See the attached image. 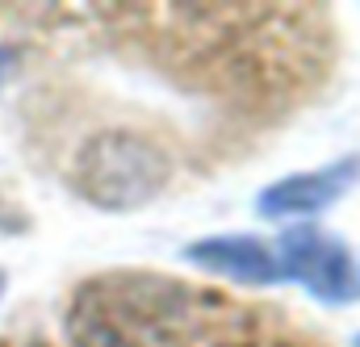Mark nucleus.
I'll return each mask as SVG.
<instances>
[{
  "label": "nucleus",
  "mask_w": 360,
  "mask_h": 347,
  "mask_svg": "<svg viewBox=\"0 0 360 347\" xmlns=\"http://www.w3.org/2000/svg\"><path fill=\"white\" fill-rule=\"evenodd\" d=\"M197 297L164 272H101L72 293L63 331L72 347H193Z\"/></svg>",
  "instance_id": "obj_1"
},
{
  "label": "nucleus",
  "mask_w": 360,
  "mask_h": 347,
  "mask_svg": "<svg viewBox=\"0 0 360 347\" xmlns=\"http://www.w3.org/2000/svg\"><path fill=\"white\" fill-rule=\"evenodd\" d=\"M172 180V159L134 130H105L76 155V192L96 209H139Z\"/></svg>",
  "instance_id": "obj_2"
},
{
  "label": "nucleus",
  "mask_w": 360,
  "mask_h": 347,
  "mask_svg": "<svg viewBox=\"0 0 360 347\" xmlns=\"http://www.w3.org/2000/svg\"><path fill=\"white\" fill-rule=\"evenodd\" d=\"M281 284H302L323 306H356L360 272L352 251L314 222H289L272 243Z\"/></svg>",
  "instance_id": "obj_3"
},
{
  "label": "nucleus",
  "mask_w": 360,
  "mask_h": 347,
  "mask_svg": "<svg viewBox=\"0 0 360 347\" xmlns=\"http://www.w3.org/2000/svg\"><path fill=\"white\" fill-rule=\"evenodd\" d=\"M356 184H360V155H344V159H331L314 172H293L285 180H272L256 197V214L272 218V222H306V218L327 214Z\"/></svg>",
  "instance_id": "obj_4"
},
{
  "label": "nucleus",
  "mask_w": 360,
  "mask_h": 347,
  "mask_svg": "<svg viewBox=\"0 0 360 347\" xmlns=\"http://www.w3.org/2000/svg\"><path fill=\"white\" fill-rule=\"evenodd\" d=\"M184 260L218 280L243 284V289H269L281 284L276 272V251L260 235H210L184 247Z\"/></svg>",
  "instance_id": "obj_5"
},
{
  "label": "nucleus",
  "mask_w": 360,
  "mask_h": 347,
  "mask_svg": "<svg viewBox=\"0 0 360 347\" xmlns=\"http://www.w3.org/2000/svg\"><path fill=\"white\" fill-rule=\"evenodd\" d=\"M8 72H13V51H8V46H0V84L8 80Z\"/></svg>",
  "instance_id": "obj_6"
},
{
  "label": "nucleus",
  "mask_w": 360,
  "mask_h": 347,
  "mask_svg": "<svg viewBox=\"0 0 360 347\" xmlns=\"http://www.w3.org/2000/svg\"><path fill=\"white\" fill-rule=\"evenodd\" d=\"M352 347H360V331H356V335H352Z\"/></svg>",
  "instance_id": "obj_7"
},
{
  "label": "nucleus",
  "mask_w": 360,
  "mask_h": 347,
  "mask_svg": "<svg viewBox=\"0 0 360 347\" xmlns=\"http://www.w3.org/2000/svg\"><path fill=\"white\" fill-rule=\"evenodd\" d=\"M0 289H4V276H0Z\"/></svg>",
  "instance_id": "obj_8"
}]
</instances>
